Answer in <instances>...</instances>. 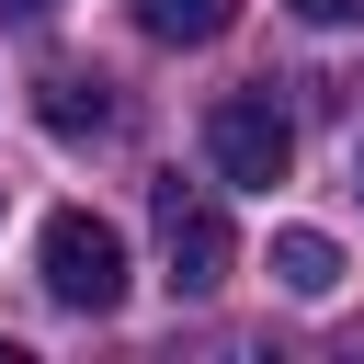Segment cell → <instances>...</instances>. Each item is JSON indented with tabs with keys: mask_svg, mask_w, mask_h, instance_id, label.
<instances>
[{
	"mask_svg": "<svg viewBox=\"0 0 364 364\" xmlns=\"http://www.w3.org/2000/svg\"><path fill=\"white\" fill-rule=\"evenodd\" d=\"M307 23H364V0H296Z\"/></svg>",
	"mask_w": 364,
	"mask_h": 364,
	"instance_id": "52a82bcc",
	"label": "cell"
},
{
	"mask_svg": "<svg viewBox=\"0 0 364 364\" xmlns=\"http://www.w3.org/2000/svg\"><path fill=\"white\" fill-rule=\"evenodd\" d=\"M148 216H159V262H171V284L182 296H216L228 284V262H239V239H228V205L205 193V182H148Z\"/></svg>",
	"mask_w": 364,
	"mask_h": 364,
	"instance_id": "7a4b0ae2",
	"label": "cell"
},
{
	"mask_svg": "<svg viewBox=\"0 0 364 364\" xmlns=\"http://www.w3.org/2000/svg\"><path fill=\"white\" fill-rule=\"evenodd\" d=\"M273 273H284V296H330V284H341V250H330L318 228H284V239H273Z\"/></svg>",
	"mask_w": 364,
	"mask_h": 364,
	"instance_id": "8992f818",
	"label": "cell"
},
{
	"mask_svg": "<svg viewBox=\"0 0 364 364\" xmlns=\"http://www.w3.org/2000/svg\"><path fill=\"white\" fill-rule=\"evenodd\" d=\"M205 159H216V182L273 193V182L296 171V125H284V102H273V91H228V102L205 114Z\"/></svg>",
	"mask_w": 364,
	"mask_h": 364,
	"instance_id": "3957f363",
	"label": "cell"
},
{
	"mask_svg": "<svg viewBox=\"0 0 364 364\" xmlns=\"http://www.w3.org/2000/svg\"><path fill=\"white\" fill-rule=\"evenodd\" d=\"M34 114H46V136H102V125H114V80L46 68V80H34Z\"/></svg>",
	"mask_w": 364,
	"mask_h": 364,
	"instance_id": "277c9868",
	"label": "cell"
},
{
	"mask_svg": "<svg viewBox=\"0 0 364 364\" xmlns=\"http://www.w3.org/2000/svg\"><path fill=\"white\" fill-rule=\"evenodd\" d=\"M353 193H364V136H353Z\"/></svg>",
	"mask_w": 364,
	"mask_h": 364,
	"instance_id": "9c48e42d",
	"label": "cell"
},
{
	"mask_svg": "<svg viewBox=\"0 0 364 364\" xmlns=\"http://www.w3.org/2000/svg\"><path fill=\"white\" fill-rule=\"evenodd\" d=\"M0 11H11V23H34V11H46V0H0Z\"/></svg>",
	"mask_w": 364,
	"mask_h": 364,
	"instance_id": "ba28073f",
	"label": "cell"
},
{
	"mask_svg": "<svg viewBox=\"0 0 364 364\" xmlns=\"http://www.w3.org/2000/svg\"><path fill=\"white\" fill-rule=\"evenodd\" d=\"M136 11V34H159V46H216L228 23H239V0H125Z\"/></svg>",
	"mask_w": 364,
	"mask_h": 364,
	"instance_id": "5b68a950",
	"label": "cell"
},
{
	"mask_svg": "<svg viewBox=\"0 0 364 364\" xmlns=\"http://www.w3.org/2000/svg\"><path fill=\"white\" fill-rule=\"evenodd\" d=\"M34 273H46V296L80 307V318H114V307H125V239H114L91 205H57V216H46Z\"/></svg>",
	"mask_w": 364,
	"mask_h": 364,
	"instance_id": "6da1fadb",
	"label": "cell"
}]
</instances>
